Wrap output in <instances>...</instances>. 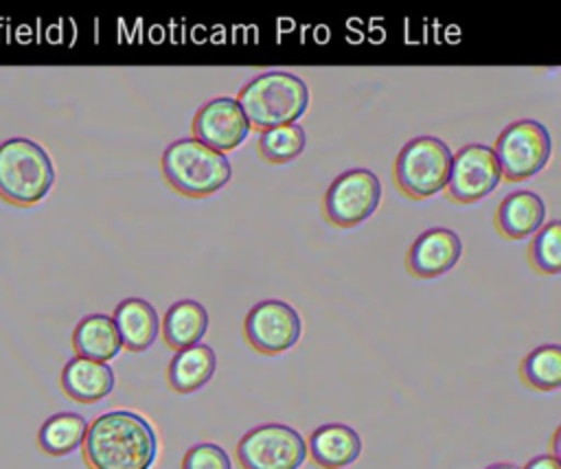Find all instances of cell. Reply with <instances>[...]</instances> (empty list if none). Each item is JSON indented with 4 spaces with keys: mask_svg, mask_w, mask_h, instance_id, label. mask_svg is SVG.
Wrapping results in <instances>:
<instances>
[{
    "mask_svg": "<svg viewBox=\"0 0 561 469\" xmlns=\"http://www.w3.org/2000/svg\"><path fill=\"white\" fill-rule=\"evenodd\" d=\"M158 434L147 416L134 410H110L88 423L81 456L88 469H151L158 458Z\"/></svg>",
    "mask_w": 561,
    "mask_h": 469,
    "instance_id": "1",
    "label": "cell"
},
{
    "mask_svg": "<svg viewBox=\"0 0 561 469\" xmlns=\"http://www.w3.org/2000/svg\"><path fill=\"white\" fill-rule=\"evenodd\" d=\"M250 129L265 131L272 127L298 123L309 105V88L305 79L287 70H265L243 83L237 92Z\"/></svg>",
    "mask_w": 561,
    "mask_h": 469,
    "instance_id": "2",
    "label": "cell"
},
{
    "mask_svg": "<svg viewBox=\"0 0 561 469\" xmlns=\"http://www.w3.org/2000/svg\"><path fill=\"white\" fill-rule=\"evenodd\" d=\"M160 173L175 193L191 199H204L230 182L232 164L226 153L186 136L164 147Z\"/></svg>",
    "mask_w": 561,
    "mask_h": 469,
    "instance_id": "3",
    "label": "cell"
},
{
    "mask_svg": "<svg viewBox=\"0 0 561 469\" xmlns=\"http://www.w3.org/2000/svg\"><path fill=\"white\" fill-rule=\"evenodd\" d=\"M55 182V167L48 151L24 136L0 142V199L13 206H35Z\"/></svg>",
    "mask_w": 561,
    "mask_h": 469,
    "instance_id": "4",
    "label": "cell"
},
{
    "mask_svg": "<svg viewBox=\"0 0 561 469\" xmlns=\"http://www.w3.org/2000/svg\"><path fill=\"white\" fill-rule=\"evenodd\" d=\"M451 164V149L438 136H414L397 153L392 162V182L397 191L423 202L445 188Z\"/></svg>",
    "mask_w": 561,
    "mask_h": 469,
    "instance_id": "5",
    "label": "cell"
},
{
    "mask_svg": "<svg viewBox=\"0 0 561 469\" xmlns=\"http://www.w3.org/2000/svg\"><path fill=\"white\" fill-rule=\"evenodd\" d=\"M491 149L502 178L517 184L537 175L548 164L552 140L543 123L535 118H517L497 134Z\"/></svg>",
    "mask_w": 561,
    "mask_h": 469,
    "instance_id": "6",
    "label": "cell"
},
{
    "mask_svg": "<svg viewBox=\"0 0 561 469\" xmlns=\"http://www.w3.org/2000/svg\"><path fill=\"white\" fill-rule=\"evenodd\" d=\"M241 469H300L307 460V441L285 423H263L248 430L237 447Z\"/></svg>",
    "mask_w": 561,
    "mask_h": 469,
    "instance_id": "7",
    "label": "cell"
},
{
    "mask_svg": "<svg viewBox=\"0 0 561 469\" xmlns=\"http://www.w3.org/2000/svg\"><path fill=\"white\" fill-rule=\"evenodd\" d=\"M381 182L366 167L346 169L327 186L320 208L329 224L337 228H355L366 221L379 206Z\"/></svg>",
    "mask_w": 561,
    "mask_h": 469,
    "instance_id": "8",
    "label": "cell"
},
{
    "mask_svg": "<svg viewBox=\"0 0 561 469\" xmlns=\"http://www.w3.org/2000/svg\"><path fill=\"white\" fill-rule=\"evenodd\" d=\"M302 335L298 311L278 298H265L250 307L243 318V338L261 355H280Z\"/></svg>",
    "mask_w": 561,
    "mask_h": 469,
    "instance_id": "9",
    "label": "cell"
},
{
    "mask_svg": "<svg viewBox=\"0 0 561 469\" xmlns=\"http://www.w3.org/2000/svg\"><path fill=\"white\" fill-rule=\"evenodd\" d=\"M502 180L500 164L489 145L467 142L451 153L445 193L456 204H473L497 188Z\"/></svg>",
    "mask_w": 561,
    "mask_h": 469,
    "instance_id": "10",
    "label": "cell"
},
{
    "mask_svg": "<svg viewBox=\"0 0 561 469\" xmlns=\"http://www.w3.org/2000/svg\"><path fill=\"white\" fill-rule=\"evenodd\" d=\"M191 131L193 138L206 147L228 153L237 149L252 129L234 96H215L197 107L191 121Z\"/></svg>",
    "mask_w": 561,
    "mask_h": 469,
    "instance_id": "11",
    "label": "cell"
},
{
    "mask_svg": "<svg viewBox=\"0 0 561 469\" xmlns=\"http://www.w3.org/2000/svg\"><path fill=\"white\" fill-rule=\"evenodd\" d=\"M462 254V241L456 230L434 226L423 230L405 254V270L414 278H436L449 272Z\"/></svg>",
    "mask_w": 561,
    "mask_h": 469,
    "instance_id": "12",
    "label": "cell"
},
{
    "mask_svg": "<svg viewBox=\"0 0 561 469\" xmlns=\"http://www.w3.org/2000/svg\"><path fill=\"white\" fill-rule=\"evenodd\" d=\"M543 219L546 204L541 195L528 188H519L502 197L493 215V226L500 232V237L519 241L533 237L543 226Z\"/></svg>",
    "mask_w": 561,
    "mask_h": 469,
    "instance_id": "13",
    "label": "cell"
},
{
    "mask_svg": "<svg viewBox=\"0 0 561 469\" xmlns=\"http://www.w3.org/2000/svg\"><path fill=\"white\" fill-rule=\"evenodd\" d=\"M362 454L359 434L346 423H324L307 438V456L320 469H344Z\"/></svg>",
    "mask_w": 561,
    "mask_h": 469,
    "instance_id": "14",
    "label": "cell"
},
{
    "mask_svg": "<svg viewBox=\"0 0 561 469\" xmlns=\"http://www.w3.org/2000/svg\"><path fill=\"white\" fill-rule=\"evenodd\" d=\"M59 384L68 399L90 405L114 390V370L110 364L75 355L64 364Z\"/></svg>",
    "mask_w": 561,
    "mask_h": 469,
    "instance_id": "15",
    "label": "cell"
},
{
    "mask_svg": "<svg viewBox=\"0 0 561 469\" xmlns=\"http://www.w3.org/2000/svg\"><path fill=\"white\" fill-rule=\"evenodd\" d=\"M114 327L118 331L123 348L131 353L147 351L158 333H160V318L156 307L145 298H125L114 307L112 313Z\"/></svg>",
    "mask_w": 561,
    "mask_h": 469,
    "instance_id": "16",
    "label": "cell"
},
{
    "mask_svg": "<svg viewBox=\"0 0 561 469\" xmlns=\"http://www.w3.org/2000/svg\"><path fill=\"white\" fill-rule=\"evenodd\" d=\"M206 331H208V311L202 302L193 298L173 302L160 320L162 342L171 351H182L193 344H199Z\"/></svg>",
    "mask_w": 561,
    "mask_h": 469,
    "instance_id": "17",
    "label": "cell"
},
{
    "mask_svg": "<svg viewBox=\"0 0 561 469\" xmlns=\"http://www.w3.org/2000/svg\"><path fill=\"white\" fill-rule=\"evenodd\" d=\"M70 342H72L77 357H85V359H94V362H103V364L114 359L123 348L118 331L114 327V320L107 313L83 316L75 324Z\"/></svg>",
    "mask_w": 561,
    "mask_h": 469,
    "instance_id": "18",
    "label": "cell"
},
{
    "mask_svg": "<svg viewBox=\"0 0 561 469\" xmlns=\"http://www.w3.org/2000/svg\"><path fill=\"white\" fill-rule=\"evenodd\" d=\"M215 368V351L208 344H193L175 351L167 366V384L178 394H191L213 379Z\"/></svg>",
    "mask_w": 561,
    "mask_h": 469,
    "instance_id": "19",
    "label": "cell"
},
{
    "mask_svg": "<svg viewBox=\"0 0 561 469\" xmlns=\"http://www.w3.org/2000/svg\"><path fill=\"white\" fill-rule=\"evenodd\" d=\"M88 421L77 412H57L37 430V447L48 456H68L81 447Z\"/></svg>",
    "mask_w": 561,
    "mask_h": 469,
    "instance_id": "20",
    "label": "cell"
},
{
    "mask_svg": "<svg viewBox=\"0 0 561 469\" xmlns=\"http://www.w3.org/2000/svg\"><path fill=\"white\" fill-rule=\"evenodd\" d=\"M519 379L537 392H552L561 386V346L541 344L526 353L519 362Z\"/></svg>",
    "mask_w": 561,
    "mask_h": 469,
    "instance_id": "21",
    "label": "cell"
},
{
    "mask_svg": "<svg viewBox=\"0 0 561 469\" xmlns=\"http://www.w3.org/2000/svg\"><path fill=\"white\" fill-rule=\"evenodd\" d=\"M307 134L300 123L272 127L259 134L256 153L267 164H287L305 151Z\"/></svg>",
    "mask_w": 561,
    "mask_h": 469,
    "instance_id": "22",
    "label": "cell"
},
{
    "mask_svg": "<svg viewBox=\"0 0 561 469\" xmlns=\"http://www.w3.org/2000/svg\"><path fill=\"white\" fill-rule=\"evenodd\" d=\"M559 239H561V224L559 219H550L548 224H543L530 239L526 259L528 265L539 272V274H559L561 267V248H559Z\"/></svg>",
    "mask_w": 561,
    "mask_h": 469,
    "instance_id": "23",
    "label": "cell"
},
{
    "mask_svg": "<svg viewBox=\"0 0 561 469\" xmlns=\"http://www.w3.org/2000/svg\"><path fill=\"white\" fill-rule=\"evenodd\" d=\"M180 469H232V462L221 445L197 443L184 451Z\"/></svg>",
    "mask_w": 561,
    "mask_h": 469,
    "instance_id": "24",
    "label": "cell"
},
{
    "mask_svg": "<svg viewBox=\"0 0 561 469\" xmlns=\"http://www.w3.org/2000/svg\"><path fill=\"white\" fill-rule=\"evenodd\" d=\"M519 469H561V460L554 458L552 454H539L535 458H530L524 467Z\"/></svg>",
    "mask_w": 561,
    "mask_h": 469,
    "instance_id": "25",
    "label": "cell"
},
{
    "mask_svg": "<svg viewBox=\"0 0 561 469\" xmlns=\"http://www.w3.org/2000/svg\"><path fill=\"white\" fill-rule=\"evenodd\" d=\"M559 434H561V430L557 427L552 434V451H550L554 458H559Z\"/></svg>",
    "mask_w": 561,
    "mask_h": 469,
    "instance_id": "26",
    "label": "cell"
},
{
    "mask_svg": "<svg viewBox=\"0 0 561 469\" xmlns=\"http://www.w3.org/2000/svg\"><path fill=\"white\" fill-rule=\"evenodd\" d=\"M484 469H519V467L515 462H493V465H489Z\"/></svg>",
    "mask_w": 561,
    "mask_h": 469,
    "instance_id": "27",
    "label": "cell"
}]
</instances>
